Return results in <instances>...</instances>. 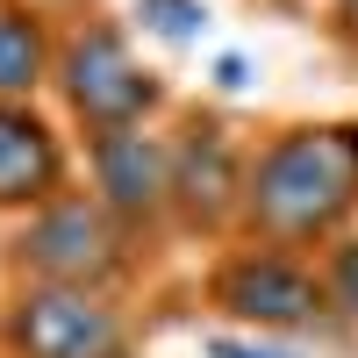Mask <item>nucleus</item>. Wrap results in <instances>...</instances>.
<instances>
[{
	"label": "nucleus",
	"instance_id": "1",
	"mask_svg": "<svg viewBox=\"0 0 358 358\" xmlns=\"http://www.w3.org/2000/svg\"><path fill=\"white\" fill-rule=\"evenodd\" d=\"M358 215V129H287L251 158L244 179V229L258 244L315 251L337 244V229Z\"/></svg>",
	"mask_w": 358,
	"mask_h": 358
},
{
	"label": "nucleus",
	"instance_id": "2",
	"mask_svg": "<svg viewBox=\"0 0 358 358\" xmlns=\"http://www.w3.org/2000/svg\"><path fill=\"white\" fill-rule=\"evenodd\" d=\"M129 236L108 215V208L94 194H57L50 208H36L22 229H15V244H8V265H15V280H43V287H108L129 273Z\"/></svg>",
	"mask_w": 358,
	"mask_h": 358
},
{
	"label": "nucleus",
	"instance_id": "3",
	"mask_svg": "<svg viewBox=\"0 0 358 358\" xmlns=\"http://www.w3.org/2000/svg\"><path fill=\"white\" fill-rule=\"evenodd\" d=\"M208 308L244 330H308L330 315V294H322V265L251 236L244 251H222L208 265Z\"/></svg>",
	"mask_w": 358,
	"mask_h": 358
},
{
	"label": "nucleus",
	"instance_id": "4",
	"mask_svg": "<svg viewBox=\"0 0 358 358\" xmlns=\"http://www.w3.org/2000/svg\"><path fill=\"white\" fill-rule=\"evenodd\" d=\"M0 337L15 358H129V315L108 287H15Z\"/></svg>",
	"mask_w": 358,
	"mask_h": 358
},
{
	"label": "nucleus",
	"instance_id": "5",
	"mask_svg": "<svg viewBox=\"0 0 358 358\" xmlns=\"http://www.w3.org/2000/svg\"><path fill=\"white\" fill-rule=\"evenodd\" d=\"M57 86H65L72 115L86 122V136H108V129H143V115L158 108V79L129 57V43L115 36V29H79V36L65 43Z\"/></svg>",
	"mask_w": 358,
	"mask_h": 358
},
{
	"label": "nucleus",
	"instance_id": "6",
	"mask_svg": "<svg viewBox=\"0 0 358 358\" xmlns=\"http://www.w3.org/2000/svg\"><path fill=\"white\" fill-rule=\"evenodd\" d=\"M86 172H94V201L122 229H158L172 215V143L143 129L86 136Z\"/></svg>",
	"mask_w": 358,
	"mask_h": 358
},
{
	"label": "nucleus",
	"instance_id": "7",
	"mask_svg": "<svg viewBox=\"0 0 358 358\" xmlns=\"http://www.w3.org/2000/svg\"><path fill=\"white\" fill-rule=\"evenodd\" d=\"M244 179L251 165L229 151V136L215 122H201L172 143V215L187 229H229L244 222Z\"/></svg>",
	"mask_w": 358,
	"mask_h": 358
},
{
	"label": "nucleus",
	"instance_id": "8",
	"mask_svg": "<svg viewBox=\"0 0 358 358\" xmlns=\"http://www.w3.org/2000/svg\"><path fill=\"white\" fill-rule=\"evenodd\" d=\"M65 179H72V158H65V143H57V129L36 108L0 101V208L36 215L57 194H72Z\"/></svg>",
	"mask_w": 358,
	"mask_h": 358
},
{
	"label": "nucleus",
	"instance_id": "9",
	"mask_svg": "<svg viewBox=\"0 0 358 358\" xmlns=\"http://www.w3.org/2000/svg\"><path fill=\"white\" fill-rule=\"evenodd\" d=\"M43 29L29 22L22 8H0V101H22L29 86L43 79Z\"/></svg>",
	"mask_w": 358,
	"mask_h": 358
},
{
	"label": "nucleus",
	"instance_id": "10",
	"mask_svg": "<svg viewBox=\"0 0 358 358\" xmlns=\"http://www.w3.org/2000/svg\"><path fill=\"white\" fill-rule=\"evenodd\" d=\"M322 294H330V315L358 322V236H337L330 258H322Z\"/></svg>",
	"mask_w": 358,
	"mask_h": 358
},
{
	"label": "nucleus",
	"instance_id": "11",
	"mask_svg": "<svg viewBox=\"0 0 358 358\" xmlns=\"http://www.w3.org/2000/svg\"><path fill=\"white\" fill-rule=\"evenodd\" d=\"M143 22H151L158 36H194L201 0H143Z\"/></svg>",
	"mask_w": 358,
	"mask_h": 358
},
{
	"label": "nucleus",
	"instance_id": "12",
	"mask_svg": "<svg viewBox=\"0 0 358 358\" xmlns=\"http://www.w3.org/2000/svg\"><path fill=\"white\" fill-rule=\"evenodd\" d=\"M208 358H294V351H280V344H244V337H215Z\"/></svg>",
	"mask_w": 358,
	"mask_h": 358
},
{
	"label": "nucleus",
	"instance_id": "13",
	"mask_svg": "<svg viewBox=\"0 0 358 358\" xmlns=\"http://www.w3.org/2000/svg\"><path fill=\"white\" fill-rule=\"evenodd\" d=\"M344 22H351V29H358V0H344Z\"/></svg>",
	"mask_w": 358,
	"mask_h": 358
}]
</instances>
